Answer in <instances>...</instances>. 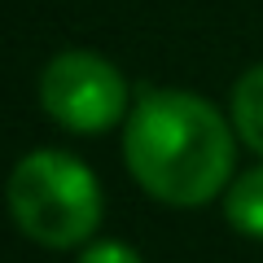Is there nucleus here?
<instances>
[{
	"label": "nucleus",
	"instance_id": "obj_2",
	"mask_svg": "<svg viewBox=\"0 0 263 263\" xmlns=\"http://www.w3.org/2000/svg\"><path fill=\"white\" fill-rule=\"evenodd\" d=\"M5 206L27 241L44 250H84L105 215L97 171L66 149H31L5 180Z\"/></svg>",
	"mask_w": 263,
	"mask_h": 263
},
{
	"label": "nucleus",
	"instance_id": "obj_1",
	"mask_svg": "<svg viewBox=\"0 0 263 263\" xmlns=\"http://www.w3.org/2000/svg\"><path fill=\"white\" fill-rule=\"evenodd\" d=\"M237 127L215 101L184 88H145L123 119V167L162 206H206L233 184Z\"/></svg>",
	"mask_w": 263,
	"mask_h": 263
},
{
	"label": "nucleus",
	"instance_id": "obj_3",
	"mask_svg": "<svg viewBox=\"0 0 263 263\" xmlns=\"http://www.w3.org/2000/svg\"><path fill=\"white\" fill-rule=\"evenodd\" d=\"M40 110L70 136H101L127 119L132 92L110 57L66 48L40 70Z\"/></svg>",
	"mask_w": 263,
	"mask_h": 263
},
{
	"label": "nucleus",
	"instance_id": "obj_5",
	"mask_svg": "<svg viewBox=\"0 0 263 263\" xmlns=\"http://www.w3.org/2000/svg\"><path fill=\"white\" fill-rule=\"evenodd\" d=\"M224 219L241 237L263 241V162L233 176V184L224 189Z\"/></svg>",
	"mask_w": 263,
	"mask_h": 263
},
{
	"label": "nucleus",
	"instance_id": "obj_4",
	"mask_svg": "<svg viewBox=\"0 0 263 263\" xmlns=\"http://www.w3.org/2000/svg\"><path fill=\"white\" fill-rule=\"evenodd\" d=\"M228 119L237 127V141L263 158V62L237 75L233 97H228Z\"/></svg>",
	"mask_w": 263,
	"mask_h": 263
},
{
	"label": "nucleus",
	"instance_id": "obj_6",
	"mask_svg": "<svg viewBox=\"0 0 263 263\" xmlns=\"http://www.w3.org/2000/svg\"><path fill=\"white\" fill-rule=\"evenodd\" d=\"M75 263H145L141 259V250L132 241H119V237H101V241H88L84 250H79V259Z\"/></svg>",
	"mask_w": 263,
	"mask_h": 263
}]
</instances>
